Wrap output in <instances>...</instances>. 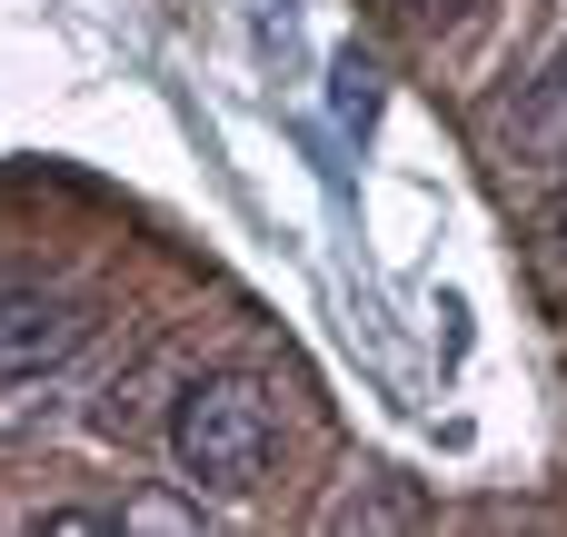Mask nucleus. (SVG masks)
I'll return each mask as SVG.
<instances>
[{
	"label": "nucleus",
	"mask_w": 567,
	"mask_h": 537,
	"mask_svg": "<svg viewBox=\"0 0 567 537\" xmlns=\"http://www.w3.org/2000/svg\"><path fill=\"white\" fill-rule=\"evenodd\" d=\"M538 269L567 289V169L548 179V199H538Z\"/></svg>",
	"instance_id": "obj_4"
},
{
	"label": "nucleus",
	"mask_w": 567,
	"mask_h": 537,
	"mask_svg": "<svg viewBox=\"0 0 567 537\" xmlns=\"http://www.w3.org/2000/svg\"><path fill=\"white\" fill-rule=\"evenodd\" d=\"M419 30H458V20H478V0H399Z\"/></svg>",
	"instance_id": "obj_7"
},
{
	"label": "nucleus",
	"mask_w": 567,
	"mask_h": 537,
	"mask_svg": "<svg viewBox=\"0 0 567 537\" xmlns=\"http://www.w3.org/2000/svg\"><path fill=\"white\" fill-rule=\"evenodd\" d=\"M249 20H259V50L299 60V0H249Z\"/></svg>",
	"instance_id": "obj_5"
},
{
	"label": "nucleus",
	"mask_w": 567,
	"mask_h": 537,
	"mask_svg": "<svg viewBox=\"0 0 567 537\" xmlns=\"http://www.w3.org/2000/svg\"><path fill=\"white\" fill-rule=\"evenodd\" d=\"M90 329H100V309L80 289H20V299H0V389L60 379L90 349Z\"/></svg>",
	"instance_id": "obj_2"
},
{
	"label": "nucleus",
	"mask_w": 567,
	"mask_h": 537,
	"mask_svg": "<svg viewBox=\"0 0 567 537\" xmlns=\"http://www.w3.org/2000/svg\"><path fill=\"white\" fill-rule=\"evenodd\" d=\"M329 80H339V110H349V120H369V100H379V70H369V60L349 50V60L329 70Z\"/></svg>",
	"instance_id": "obj_6"
},
{
	"label": "nucleus",
	"mask_w": 567,
	"mask_h": 537,
	"mask_svg": "<svg viewBox=\"0 0 567 537\" xmlns=\"http://www.w3.org/2000/svg\"><path fill=\"white\" fill-rule=\"evenodd\" d=\"M498 140H508V159H567V50L528 80V100L508 110Z\"/></svg>",
	"instance_id": "obj_3"
},
{
	"label": "nucleus",
	"mask_w": 567,
	"mask_h": 537,
	"mask_svg": "<svg viewBox=\"0 0 567 537\" xmlns=\"http://www.w3.org/2000/svg\"><path fill=\"white\" fill-rule=\"evenodd\" d=\"M169 458H179L189 488H209V498H249V488L269 478V458H279V409H269V389L239 379V369L189 379L179 409H169Z\"/></svg>",
	"instance_id": "obj_1"
}]
</instances>
